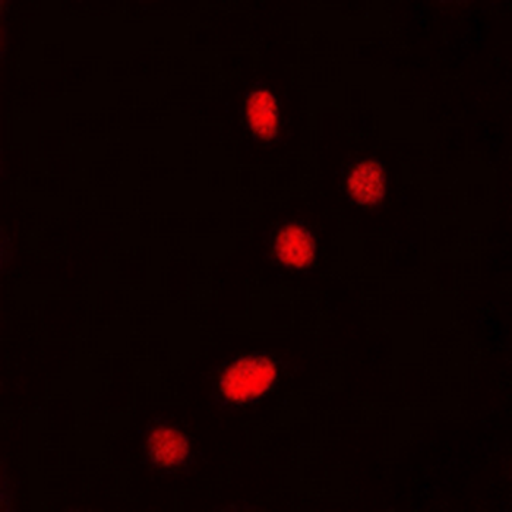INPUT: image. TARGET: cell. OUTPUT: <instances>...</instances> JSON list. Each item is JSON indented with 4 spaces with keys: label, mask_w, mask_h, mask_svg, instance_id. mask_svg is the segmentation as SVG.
Returning a JSON list of instances; mask_svg holds the SVG:
<instances>
[{
    "label": "cell",
    "mask_w": 512,
    "mask_h": 512,
    "mask_svg": "<svg viewBox=\"0 0 512 512\" xmlns=\"http://www.w3.org/2000/svg\"><path fill=\"white\" fill-rule=\"evenodd\" d=\"M276 379V366L265 357H246L235 363L221 379L224 394L233 401L249 400L268 390Z\"/></svg>",
    "instance_id": "6da1fadb"
},
{
    "label": "cell",
    "mask_w": 512,
    "mask_h": 512,
    "mask_svg": "<svg viewBox=\"0 0 512 512\" xmlns=\"http://www.w3.org/2000/svg\"><path fill=\"white\" fill-rule=\"evenodd\" d=\"M248 118L258 137L273 138L277 134V101L268 91H255L249 99Z\"/></svg>",
    "instance_id": "5b68a950"
},
{
    "label": "cell",
    "mask_w": 512,
    "mask_h": 512,
    "mask_svg": "<svg viewBox=\"0 0 512 512\" xmlns=\"http://www.w3.org/2000/svg\"><path fill=\"white\" fill-rule=\"evenodd\" d=\"M188 453V439L173 429H158L148 441L151 461L160 467L178 466Z\"/></svg>",
    "instance_id": "3957f363"
},
{
    "label": "cell",
    "mask_w": 512,
    "mask_h": 512,
    "mask_svg": "<svg viewBox=\"0 0 512 512\" xmlns=\"http://www.w3.org/2000/svg\"><path fill=\"white\" fill-rule=\"evenodd\" d=\"M349 191L362 204H374L384 195L385 180L374 161L359 164L349 178Z\"/></svg>",
    "instance_id": "277c9868"
},
{
    "label": "cell",
    "mask_w": 512,
    "mask_h": 512,
    "mask_svg": "<svg viewBox=\"0 0 512 512\" xmlns=\"http://www.w3.org/2000/svg\"><path fill=\"white\" fill-rule=\"evenodd\" d=\"M276 248L281 261L292 267H306L315 256L314 239L302 227L287 226L281 230Z\"/></svg>",
    "instance_id": "7a4b0ae2"
}]
</instances>
